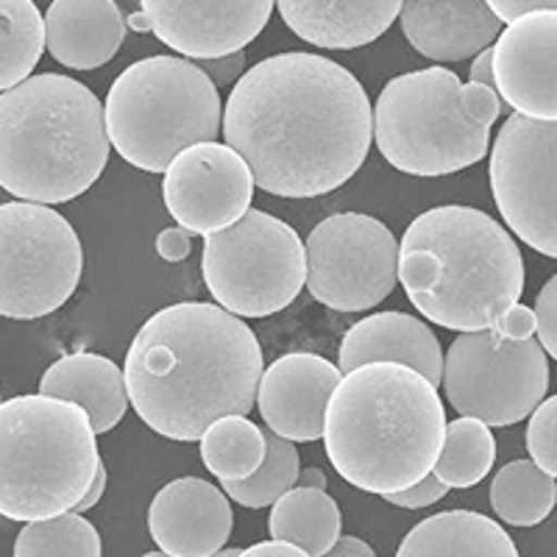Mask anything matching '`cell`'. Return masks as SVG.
Returning a JSON list of instances; mask_svg holds the SVG:
<instances>
[{"mask_svg":"<svg viewBox=\"0 0 557 557\" xmlns=\"http://www.w3.org/2000/svg\"><path fill=\"white\" fill-rule=\"evenodd\" d=\"M502 109L496 89L462 84L446 67L401 73L376 98V148L391 168L410 176L466 171L487 153Z\"/></svg>","mask_w":557,"mask_h":557,"instance_id":"6","label":"cell"},{"mask_svg":"<svg viewBox=\"0 0 557 557\" xmlns=\"http://www.w3.org/2000/svg\"><path fill=\"white\" fill-rule=\"evenodd\" d=\"M237 555H240V549H221V552H215L212 557H237Z\"/></svg>","mask_w":557,"mask_h":557,"instance_id":"44","label":"cell"},{"mask_svg":"<svg viewBox=\"0 0 557 557\" xmlns=\"http://www.w3.org/2000/svg\"><path fill=\"white\" fill-rule=\"evenodd\" d=\"M45 51V17L34 0H0V92L32 78Z\"/></svg>","mask_w":557,"mask_h":557,"instance_id":"28","label":"cell"},{"mask_svg":"<svg viewBox=\"0 0 557 557\" xmlns=\"http://www.w3.org/2000/svg\"><path fill=\"white\" fill-rule=\"evenodd\" d=\"M396 557H519L505 527L474 510H444L412 527Z\"/></svg>","mask_w":557,"mask_h":557,"instance_id":"24","label":"cell"},{"mask_svg":"<svg viewBox=\"0 0 557 557\" xmlns=\"http://www.w3.org/2000/svg\"><path fill=\"white\" fill-rule=\"evenodd\" d=\"M265 432L246 416H223L201 435V460L221 482L248 480L265 460Z\"/></svg>","mask_w":557,"mask_h":557,"instance_id":"27","label":"cell"},{"mask_svg":"<svg viewBox=\"0 0 557 557\" xmlns=\"http://www.w3.org/2000/svg\"><path fill=\"white\" fill-rule=\"evenodd\" d=\"M223 137L278 198H318L362 168L374 109L343 64L305 51L253 64L228 92Z\"/></svg>","mask_w":557,"mask_h":557,"instance_id":"1","label":"cell"},{"mask_svg":"<svg viewBox=\"0 0 557 557\" xmlns=\"http://www.w3.org/2000/svg\"><path fill=\"white\" fill-rule=\"evenodd\" d=\"M444 391L460 416L487 426H513L549 391V362L535 337L510 341L496 330L460 332L444 360Z\"/></svg>","mask_w":557,"mask_h":557,"instance_id":"11","label":"cell"},{"mask_svg":"<svg viewBox=\"0 0 557 557\" xmlns=\"http://www.w3.org/2000/svg\"><path fill=\"white\" fill-rule=\"evenodd\" d=\"M446 410L426 376L396 362L351 368L332 393L323 446L337 474L391 496L432 474L444 449Z\"/></svg>","mask_w":557,"mask_h":557,"instance_id":"3","label":"cell"},{"mask_svg":"<svg viewBox=\"0 0 557 557\" xmlns=\"http://www.w3.org/2000/svg\"><path fill=\"white\" fill-rule=\"evenodd\" d=\"M103 114L114 151L148 173H165L178 153L215 143L223 128L215 82L184 57L128 64L109 87Z\"/></svg>","mask_w":557,"mask_h":557,"instance_id":"8","label":"cell"},{"mask_svg":"<svg viewBox=\"0 0 557 557\" xmlns=\"http://www.w3.org/2000/svg\"><path fill=\"white\" fill-rule=\"evenodd\" d=\"M123 39L126 20L114 0H53L45 12V48L64 67H103Z\"/></svg>","mask_w":557,"mask_h":557,"instance_id":"22","label":"cell"},{"mask_svg":"<svg viewBox=\"0 0 557 557\" xmlns=\"http://www.w3.org/2000/svg\"><path fill=\"white\" fill-rule=\"evenodd\" d=\"M368 362H396L418 371L441 385L444 382V355L435 332L424 321L407 312H376L357 321L341 343L337 368L343 374Z\"/></svg>","mask_w":557,"mask_h":557,"instance_id":"20","label":"cell"},{"mask_svg":"<svg viewBox=\"0 0 557 557\" xmlns=\"http://www.w3.org/2000/svg\"><path fill=\"white\" fill-rule=\"evenodd\" d=\"M162 198L168 212L190 235H215L240 221L251 207V168L235 148L198 143L168 165Z\"/></svg>","mask_w":557,"mask_h":557,"instance_id":"14","label":"cell"},{"mask_svg":"<svg viewBox=\"0 0 557 557\" xmlns=\"http://www.w3.org/2000/svg\"><path fill=\"white\" fill-rule=\"evenodd\" d=\"M107 114L87 84L39 73L0 92V187L20 201L84 196L109 162Z\"/></svg>","mask_w":557,"mask_h":557,"instance_id":"5","label":"cell"},{"mask_svg":"<svg viewBox=\"0 0 557 557\" xmlns=\"http://www.w3.org/2000/svg\"><path fill=\"white\" fill-rule=\"evenodd\" d=\"M527 451L532 462L557 480V396L535 407L527 426Z\"/></svg>","mask_w":557,"mask_h":557,"instance_id":"32","label":"cell"},{"mask_svg":"<svg viewBox=\"0 0 557 557\" xmlns=\"http://www.w3.org/2000/svg\"><path fill=\"white\" fill-rule=\"evenodd\" d=\"M262 348L240 315L207 301L165 307L128 346L123 380L143 424L171 441H201L223 416L257 405Z\"/></svg>","mask_w":557,"mask_h":557,"instance_id":"2","label":"cell"},{"mask_svg":"<svg viewBox=\"0 0 557 557\" xmlns=\"http://www.w3.org/2000/svg\"><path fill=\"white\" fill-rule=\"evenodd\" d=\"M496 441L491 426L476 418H457L446 424L444 449L437 455L432 474L449 487H471L494 469Z\"/></svg>","mask_w":557,"mask_h":557,"instance_id":"29","label":"cell"},{"mask_svg":"<svg viewBox=\"0 0 557 557\" xmlns=\"http://www.w3.org/2000/svg\"><path fill=\"white\" fill-rule=\"evenodd\" d=\"M296 37L323 51H355L393 26L405 0H276Z\"/></svg>","mask_w":557,"mask_h":557,"instance_id":"21","label":"cell"},{"mask_svg":"<svg viewBox=\"0 0 557 557\" xmlns=\"http://www.w3.org/2000/svg\"><path fill=\"white\" fill-rule=\"evenodd\" d=\"M103 491H107V466H103V460H101V466H98V471H96V480H92V485H89L87 496H84V499L73 507V513H84V510H89V507H96L98 502H101Z\"/></svg>","mask_w":557,"mask_h":557,"instance_id":"42","label":"cell"},{"mask_svg":"<svg viewBox=\"0 0 557 557\" xmlns=\"http://www.w3.org/2000/svg\"><path fill=\"white\" fill-rule=\"evenodd\" d=\"M190 248H193V235L187 232V228L173 226L159 232L157 251L165 262H182L184 257H190Z\"/></svg>","mask_w":557,"mask_h":557,"instance_id":"37","label":"cell"},{"mask_svg":"<svg viewBox=\"0 0 557 557\" xmlns=\"http://www.w3.org/2000/svg\"><path fill=\"white\" fill-rule=\"evenodd\" d=\"M469 78H471V84H482V87L496 89V82H494V45H491V48H485L482 53H476L474 62H471Z\"/></svg>","mask_w":557,"mask_h":557,"instance_id":"40","label":"cell"},{"mask_svg":"<svg viewBox=\"0 0 557 557\" xmlns=\"http://www.w3.org/2000/svg\"><path fill=\"white\" fill-rule=\"evenodd\" d=\"M401 32L432 62H462L499 39L502 23L485 0H405Z\"/></svg>","mask_w":557,"mask_h":557,"instance_id":"19","label":"cell"},{"mask_svg":"<svg viewBox=\"0 0 557 557\" xmlns=\"http://www.w3.org/2000/svg\"><path fill=\"white\" fill-rule=\"evenodd\" d=\"M557 505L555 476L532 460H513L491 482V507L505 524L535 527L549 519Z\"/></svg>","mask_w":557,"mask_h":557,"instance_id":"26","label":"cell"},{"mask_svg":"<svg viewBox=\"0 0 557 557\" xmlns=\"http://www.w3.org/2000/svg\"><path fill=\"white\" fill-rule=\"evenodd\" d=\"M14 557H103L101 535L82 513L32 521L14 541Z\"/></svg>","mask_w":557,"mask_h":557,"instance_id":"30","label":"cell"},{"mask_svg":"<svg viewBox=\"0 0 557 557\" xmlns=\"http://www.w3.org/2000/svg\"><path fill=\"white\" fill-rule=\"evenodd\" d=\"M196 64L215 82V87H228V84L235 87L243 78V70H246V53L237 51L221 59H201V62Z\"/></svg>","mask_w":557,"mask_h":557,"instance_id":"36","label":"cell"},{"mask_svg":"<svg viewBox=\"0 0 557 557\" xmlns=\"http://www.w3.org/2000/svg\"><path fill=\"white\" fill-rule=\"evenodd\" d=\"M276 0H139L126 26L157 34L171 51L201 62L243 51L260 37Z\"/></svg>","mask_w":557,"mask_h":557,"instance_id":"15","label":"cell"},{"mask_svg":"<svg viewBox=\"0 0 557 557\" xmlns=\"http://www.w3.org/2000/svg\"><path fill=\"white\" fill-rule=\"evenodd\" d=\"M535 326H539L535 310H530V307L524 305H513L502 312L499 321H496L491 330L499 332L502 337H510V341H527V337L535 335Z\"/></svg>","mask_w":557,"mask_h":557,"instance_id":"35","label":"cell"},{"mask_svg":"<svg viewBox=\"0 0 557 557\" xmlns=\"http://www.w3.org/2000/svg\"><path fill=\"white\" fill-rule=\"evenodd\" d=\"M235 516L226 494L198 476L168 482L148 510L153 544L171 557H212L226 549Z\"/></svg>","mask_w":557,"mask_h":557,"instance_id":"18","label":"cell"},{"mask_svg":"<svg viewBox=\"0 0 557 557\" xmlns=\"http://www.w3.org/2000/svg\"><path fill=\"white\" fill-rule=\"evenodd\" d=\"M524 257L499 221L474 207L426 209L399 243V282L426 321L482 332L524 293Z\"/></svg>","mask_w":557,"mask_h":557,"instance_id":"4","label":"cell"},{"mask_svg":"<svg viewBox=\"0 0 557 557\" xmlns=\"http://www.w3.org/2000/svg\"><path fill=\"white\" fill-rule=\"evenodd\" d=\"M485 3L499 17V23H513L524 14L544 12V9H555L557 12V0H485Z\"/></svg>","mask_w":557,"mask_h":557,"instance_id":"38","label":"cell"},{"mask_svg":"<svg viewBox=\"0 0 557 557\" xmlns=\"http://www.w3.org/2000/svg\"><path fill=\"white\" fill-rule=\"evenodd\" d=\"M535 321H539V326H535L539 343L552 360H557V273L539 290Z\"/></svg>","mask_w":557,"mask_h":557,"instance_id":"33","label":"cell"},{"mask_svg":"<svg viewBox=\"0 0 557 557\" xmlns=\"http://www.w3.org/2000/svg\"><path fill=\"white\" fill-rule=\"evenodd\" d=\"M491 190L507 228L557 260V121L513 112L502 123L491 151Z\"/></svg>","mask_w":557,"mask_h":557,"instance_id":"13","label":"cell"},{"mask_svg":"<svg viewBox=\"0 0 557 557\" xmlns=\"http://www.w3.org/2000/svg\"><path fill=\"white\" fill-rule=\"evenodd\" d=\"M39 393L82 407L96 435L114 430L128 410L123 371L109 357L92 351L59 357L39 380Z\"/></svg>","mask_w":557,"mask_h":557,"instance_id":"23","label":"cell"},{"mask_svg":"<svg viewBox=\"0 0 557 557\" xmlns=\"http://www.w3.org/2000/svg\"><path fill=\"white\" fill-rule=\"evenodd\" d=\"M424 3H430V0H424Z\"/></svg>","mask_w":557,"mask_h":557,"instance_id":"46","label":"cell"},{"mask_svg":"<svg viewBox=\"0 0 557 557\" xmlns=\"http://www.w3.org/2000/svg\"><path fill=\"white\" fill-rule=\"evenodd\" d=\"M143 557H171V555H165V552L159 549V552H148V555H143Z\"/></svg>","mask_w":557,"mask_h":557,"instance_id":"45","label":"cell"},{"mask_svg":"<svg viewBox=\"0 0 557 557\" xmlns=\"http://www.w3.org/2000/svg\"><path fill=\"white\" fill-rule=\"evenodd\" d=\"M298 485L315 487V491H326V474L321 469H301L298 474Z\"/></svg>","mask_w":557,"mask_h":557,"instance_id":"43","label":"cell"},{"mask_svg":"<svg viewBox=\"0 0 557 557\" xmlns=\"http://www.w3.org/2000/svg\"><path fill=\"white\" fill-rule=\"evenodd\" d=\"M203 285L223 310L268 318L307 285V251L296 228L248 209L240 221L203 237Z\"/></svg>","mask_w":557,"mask_h":557,"instance_id":"9","label":"cell"},{"mask_svg":"<svg viewBox=\"0 0 557 557\" xmlns=\"http://www.w3.org/2000/svg\"><path fill=\"white\" fill-rule=\"evenodd\" d=\"M449 494V485L446 482L437 480L435 474H426L424 480H418L416 485H410L407 491H399V494L385 496L391 505L396 507H407V510H418V507H430L435 502H441L444 496Z\"/></svg>","mask_w":557,"mask_h":557,"instance_id":"34","label":"cell"},{"mask_svg":"<svg viewBox=\"0 0 557 557\" xmlns=\"http://www.w3.org/2000/svg\"><path fill=\"white\" fill-rule=\"evenodd\" d=\"M305 251L307 290L330 310H371L399 282V243L385 223L362 212H341L318 223Z\"/></svg>","mask_w":557,"mask_h":557,"instance_id":"12","label":"cell"},{"mask_svg":"<svg viewBox=\"0 0 557 557\" xmlns=\"http://www.w3.org/2000/svg\"><path fill=\"white\" fill-rule=\"evenodd\" d=\"M265 444V460H262L260 469L253 471L248 480L223 482L226 496H232L237 505L253 507V510L273 505L278 496H285L290 487L298 485V474H301V460H298V451L293 441L268 430Z\"/></svg>","mask_w":557,"mask_h":557,"instance_id":"31","label":"cell"},{"mask_svg":"<svg viewBox=\"0 0 557 557\" xmlns=\"http://www.w3.org/2000/svg\"><path fill=\"white\" fill-rule=\"evenodd\" d=\"M82 273L84 248L67 218L45 203H0V315H51L76 293Z\"/></svg>","mask_w":557,"mask_h":557,"instance_id":"10","label":"cell"},{"mask_svg":"<svg viewBox=\"0 0 557 557\" xmlns=\"http://www.w3.org/2000/svg\"><path fill=\"white\" fill-rule=\"evenodd\" d=\"M237 557H310L305 549L287 544V541H262V544H253L248 549H240Z\"/></svg>","mask_w":557,"mask_h":557,"instance_id":"39","label":"cell"},{"mask_svg":"<svg viewBox=\"0 0 557 557\" xmlns=\"http://www.w3.org/2000/svg\"><path fill=\"white\" fill-rule=\"evenodd\" d=\"M343 371L318 355L278 357L262 371L257 405L268 430L293 444H312L323 437V418Z\"/></svg>","mask_w":557,"mask_h":557,"instance_id":"17","label":"cell"},{"mask_svg":"<svg viewBox=\"0 0 557 557\" xmlns=\"http://www.w3.org/2000/svg\"><path fill=\"white\" fill-rule=\"evenodd\" d=\"M494 82L502 103L532 121H557V12L507 23L494 42Z\"/></svg>","mask_w":557,"mask_h":557,"instance_id":"16","label":"cell"},{"mask_svg":"<svg viewBox=\"0 0 557 557\" xmlns=\"http://www.w3.org/2000/svg\"><path fill=\"white\" fill-rule=\"evenodd\" d=\"M98 466L96 430L78 405L42 393L0 401V516L32 524L70 513Z\"/></svg>","mask_w":557,"mask_h":557,"instance_id":"7","label":"cell"},{"mask_svg":"<svg viewBox=\"0 0 557 557\" xmlns=\"http://www.w3.org/2000/svg\"><path fill=\"white\" fill-rule=\"evenodd\" d=\"M321 557H376V552L371 549L366 541L357 539V535H341V539H337V544Z\"/></svg>","mask_w":557,"mask_h":557,"instance_id":"41","label":"cell"},{"mask_svg":"<svg viewBox=\"0 0 557 557\" xmlns=\"http://www.w3.org/2000/svg\"><path fill=\"white\" fill-rule=\"evenodd\" d=\"M268 530L273 541H287L310 557H321L341 539V507L326 491L290 487L271 505Z\"/></svg>","mask_w":557,"mask_h":557,"instance_id":"25","label":"cell"}]
</instances>
